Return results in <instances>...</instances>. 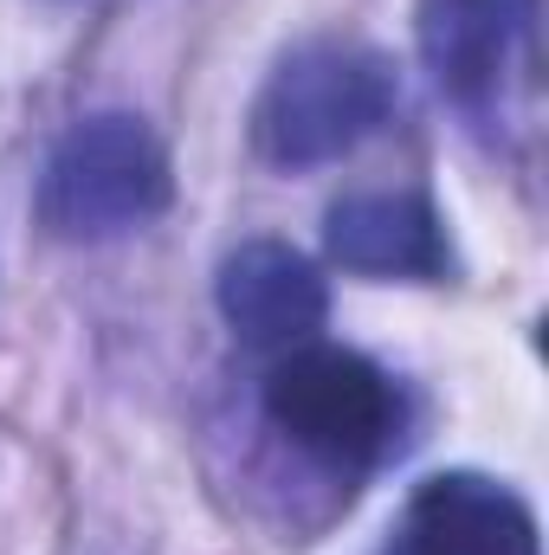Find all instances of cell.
I'll return each instance as SVG.
<instances>
[{
	"mask_svg": "<svg viewBox=\"0 0 549 555\" xmlns=\"http://www.w3.org/2000/svg\"><path fill=\"white\" fill-rule=\"evenodd\" d=\"M401 104L395 65L362 39H304L253 104V149L278 168H323L375 137Z\"/></svg>",
	"mask_w": 549,
	"mask_h": 555,
	"instance_id": "6da1fadb",
	"label": "cell"
},
{
	"mask_svg": "<svg viewBox=\"0 0 549 555\" xmlns=\"http://www.w3.org/2000/svg\"><path fill=\"white\" fill-rule=\"evenodd\" d=\"M168 201H175L168 149L130 111L78 117L59 137V149L46 155V175H39V220L78 246L137 233Z\"/></svg>",
	"mask_w": 549,
	"mask_h": 555,
	"instance_id": "7a4b0ae2",
	"label": "cell"
},
{
	"mask_svg": "<svg viewBox=\"0 0 549 555\" xmlns=\"http://www.w3.org/2000/svg\"><path fill=\"white\" fill-rule=\"evenodd\" d=\"M266 420L297 452L362 472L401 439V388L356 349L297 343L266 375Z\"/></svg>",
	"mask_w": 549,
	"mask_h": 555,
	"instance_id": "3957f363",
	"label": "cell"
},
{
	"mask_svg": "<svg viewBox=\"0 0 549 555\" xmlns=\"http://www.w3.org/2000/svg\"><path fill=\"white\" fill-rule=\"evenodd\" d=\"M544 0H426L420 59L465 117L498 124L518 91H531Z\"/></svg>",
	"mask_w": 549,
	"mask_h": 555,
	"instance_id": "277c9868",
	"label": "cell"
},
{
	"mask_svg": "<svg viewBox=\"0 0 549 555\" xmlns=\"http://www.w3.org/2000/svg\"><path fill=\"white\" fill-rule=\"evenodd\" d=\"M214 304L227 317V330L253 349H297L323 330L330 317V291H323V272L284 246V240H246L220 259V278H214Z\"/></svg>",
	"mask_w": 549,
	"mask_h": 555,
	"instance_id": "5b68a950",
	"label": "cell"
},
{
	"mask_svg": "<svg viewBox=\"0 0 549 555\" xmlns=\"http://www.w3.org/2000/svg\"><path fill=\"white\" fill-rule=\"evenodd\" d=\"M323 246L343 272L362 278H408V284H433L452 272V246L446 227L433 214L426 194L408 188H382V194H343L323 214Z\"/></svg>",
	"mask_w": 549,
	"mask_h": 555,
	"instance_id": "8992f818",
	"label": "cell"
},
{
	"mask_svg": "<svg viewBox=\"0 0 549 555\" xmlns=\"http://www.w3.org/2000/svg\"><path fill=\"white\" fill-rule=\"evenodd\" d=\"M401 555H537V517L498 478L439 472L401 517Z\"/></svg>",
	"mask_w": 549,
	"mask_h": 555,
	"instance_id": "52a82bcc",
	"label": "cell"
}]
</instances>
